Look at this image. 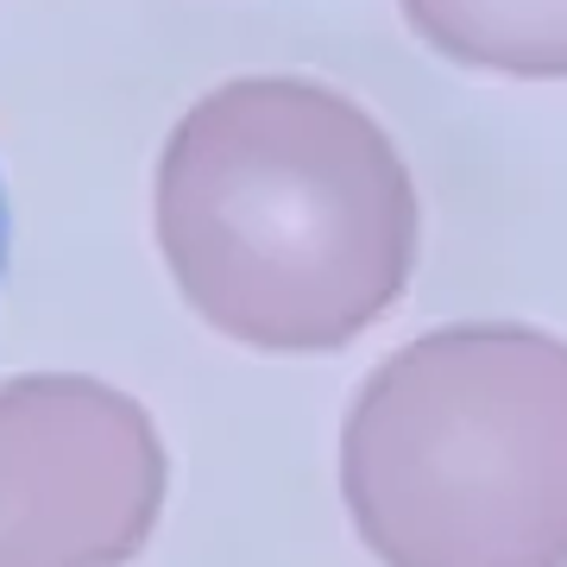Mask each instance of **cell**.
<instances>
[{
	"mask_svg": "<svg viewBox=\"0 0 567 567\" xmlns=\"http://www.w3.org/2000/svg\"><path fill=\"white\" fill-rule=\"evenodd\" d=\"M152 227L203 328L259 353H341L410 290L423 208L404 152L353 95L227 76L171 126Z\"/></svg>",
	"mask_w": 567,
	"mask_h": 567,
	"instance_id": "1",
	"label": "cell"
},
{
	"mask_svg": "<svg viewBox=\"0 0 567 567\" xmlns=\"http://www.w3.org/2000/svg\"><path fill=\"white\" fill-rule=\"evenodd\" d=\"M341 498L385 567H567V341L447 322L365 372Z\"/></svg>",
	"mask_w": 567,
	"mask_h": 567,
	"instance_id": "2",
	"label": "cell"
},
{
	"mask_svg": "<svg viewBox=\"0 0 567 567\" xmlns=\"http://www.w3.org/2000/svg\"><path fill=\"white\" fill-rule=\"evenodd\" d=\"M158 505L164 442L126 391L82 372L0 385V567H114Z\"/></svg>",
	"mask_w": 567,
	"mask_h": 567,
	"instance_id": "3",
	"label": "cell"
},
{
	"mask_svg": "<svg viewBox=\"0 0 567 567\" xmlns=\"http://www.w3.org/2000/svg\"><path fill=\"white\" fill-rule=\"evenodd\" d=\"M398 13L461 70L517 82L567 76V0H398Z\"/></svg>",
	"mask_w": 567,
	"mask_h": 567,
	"instance_id": "4",
	"label": "cell"
},
{
	"mask_svg": "<svg viewBox=\"0 0 567 567\" xmlns=\"http://www.w3.org/2000/svg\"><path fill=\"white\" fill-rule=\"evenodd\" d=\"M0 278H7V189H0Z\"/></svg>",
	"mask_w": 567,
	"mask_h": 567,
	"instance_id": "5",
	"label": "cell"
}]
</instances>
